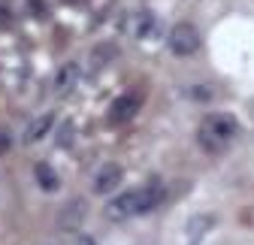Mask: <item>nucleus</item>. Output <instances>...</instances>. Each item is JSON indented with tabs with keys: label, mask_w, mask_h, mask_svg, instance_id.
<instances>
[{
	"label": "nucleus",
	"mask_w": 254,
	"mask_h": 245,
	"mask_svg": "<svg viewBox=\"0 0 254 245\" xmlns=\"http://www.w3.org/2000/svg\"><path fill=\"white\" fill-rule=\"evenodd\" d=\"M197 49H200V30L190 21H179L170 30V52L176 58H190Z\"/></svg>",
	"instance_id": "3"
},
{
	"label": "nucleus",
	"mask_w": 254,
	"mask_h": 245,
	"mask_svg": "<svg viewBox=\"0 0 254 245\" xmlns=\"http://www.w3.org/2000/svg\"><path fill=\"white\" fill-rule=\"evenodd\" d=\"M157 203H161V188L157 185H139V188H130V191L112 197L106 203V218L127 221V218H136V215L151 212Z\"/></svg>",
	"instance_id": "2"
},
{
	"label": "nucleus",
	"mask_w": 254,
	"mask_h": 245,
	"mask_svg": "<svg viewBox=\"0 0 254 245\" xmlns=\"http://www.w3.org/2000/svg\"><path fill=\"white\" fill-rule=\"evenodd\" d=\"M154 24H157L154 15L145 12V9H142V12H133L130 18H127V30H130L133 37H148V34H154Z\"/></svg>",
	"instance_id": "8"
},
{
	"label": "nucleus",
	"mask_w": 254,
	"mask_h": 245,
	"mask_svg": "<svg viewBox=\"0 0 254 245\" xmlns=\"http://www.w3.org/2000/svg\"><path fill=\"white\" fill-rule=\"evenodd\" d=\"M79 82V64H64L58 73H55V94H70Z\"/></svg>",
	"instance_id": "6"
},
{
	"label": "nucleus",
	"mask_w": 254,
	"mask_h": 245,
	"mask_svg": "<svg viewBox=\"0 0 254 245\" xmlns=\"http://www.w3.org/2000/svg\"><path fill=\"white\" fill-rule=\"evenodd\" d=\"M52 127H55V115H52V112H49V115H40V118L34 121V124L27 127V133H24V142H27V145L40 142V139H43V136H46Z\"/></svg>",
	"instance_id": "9"
},
{
	"label": "nucleus",
	"mask_w": 254,
	"mask_h": 245,
	"mask_svg": "<svg viewBox=\"0 0 254 245\" xmlns=\"http://www.w3.org/2000/svg\"><path fill=\"white\" fill-rule=\"evenodd\" d=\"M124 182V170L118 164H103L94 176V194H112Z\"/></svg>",
	"instance_id": "5"
},
{
	"label": "nucleus",
	"mask_w": 254,
	"mask_h": 245,
	"mask_svg": "<svg viewBox=\"0 0 254 245\" xmlns=\"http://www.w3.org/2000/svg\"><path fill=\"white\" fill-rule=\"evenodd\" d=\"M139 109H142V94H136V91H127V94L115 97V103L109 106V124H112V127L127 124V121L136 118Z\"/></svg>",
	"instance_id": "4"
},
{
	"label": "nucleus",
	"mask_w": 254,
	"mask_h": 245,
	"mask_svg": "<svg viewBox=\"0 0 254 245\" xmlns=\"http://www.w3.org/2000/svg\"><path fill=\"white\" fill-rule=\"evenodd\" d=\"M3 148H9V136L3 139V133H0V151H3Z\"/></svg>",
	"instance_id": "11"
},
{
	"label": "nucleus",
	"mask_w": 254,
	"mask_h": 245,
	"mask_svg": "<svg viewBox=\"0 0 254 245\" xmlns=\"http://www.w3.org/2000/svg\"><path fill=\"white\" fill-rule=\"evenodd\" d=\"M236 136H239V121L230 112H212L197 127V142H200L203 151H209V155L227 151Z\"/></svg>",
	"instance_id": "1"
},
{
	"label": "nucleus",
	"mask_w": 254,
	"mask_h": 245,
	"mask_svg": "<svg viewBox=\"0 0 254 245\" xmlns=\"http://www.w3.org/2000/svg\"><path fill=\"white\" fill-rule=\"evenodd\" d=\"M76 245H91V239H79V242H76Z\"/></svg>",
	"instance_id": "12"
},
{
	"label": "nucleus",
	"mask_w": 254,
	"mask_h": 245,
	"mask_svg": "<svg viewBox=\"0 0 254 245\" xmlns=\"http://www.w3.org/2000/svg\"><path fill=\"white\" fill-rule=\"evenodd\" d=\"M85 212H88L85 203L73 200V203H67V206L61 209V221H58V224H61L64 230H73V227H79V224L85 221Z\"/></svg>",
	"instance_id": "7"
},
{
	"label": "nucleus",
	"mask_w": 254,
	"mask_h": 245,
	"mask_svg": "<svg viewBox=\"0 0 254 245\" xmlns=\"http://www.w3.org/2000/svg\"><path fill=\"white\" fill-rule=\"evenodd\" d=\"M34 176H37V182L43 185V191H58V185H61V182H58V173H55L49 164H37V167H34Z\"/></svg>",
	"instance_id": "10"
}]
</instances>
